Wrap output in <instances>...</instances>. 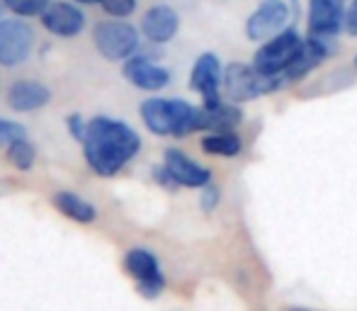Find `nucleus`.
Wrapping results in <instances>:
<instances>
[{"label":"nucleus","instance_id":"6ab92c4d","mask_svg":"<svg viewBox=\"0 0 357 311\" xmlns=\"http://www.w3.org/2000/svg\"><path fill=\"white\" fill-rule=\"evenodd\" d=\"M8 160L20 170H29L37 160V151L34 146L27 142V139H20V142H13L8 146Z\"/></svg>","mask_w":357,"mask_h":311},{"label":"nucleus","instance_id":"9b49d317","mask_svg":"<svg viewBox=\"0 0 357 311\" xmlns=\"http://www.w3.org/2000/svg\"><path fill=\"white\" fill-rule=\"evenodd\" d=\"M224 83V68L219 63V56L212 52L202 54L195 61L192 73H190V88L197 90L202 95L207 107H216L221 103L219 98V85Z\"/></svg>","mask_w":357,"mask_h":311},{"label":"nucleus","instance_id":"2eb2a0df","mask_svg":"<svg viewBox=\"0 0 357 311\" xmlns=\"http://www.w3.org/2000/svg\"><path fill=\"white\" fill-rule=\"evenodd\" d=\"M52 100V90L39 80H17L8 88L5 93V103L15 112H34L49 105Z\"/></svg>","mask_w":357,"mask_h":311},{"label":"nucleus","instance_id":"39448f33","mask_svg":"<svg viewBox=\"0 0 357 311\" xmlns=\"http://www.w3.org/2000/svg\"><path fill=\"white\" fill-rule=\"evenodd\" d=\"M224 90L231 103H245V100H255L260 95L278 93L282 90V83L278 76L258 73L248 63H229L224 71Z\"/></svg>","mask_w":357,"mask_h":311},{"label":"nucleus","instance_id":"5701e85b","mask_svg":"<svg viewBox=\"0 0 357 311\" xmlns=\"http://www.w3.org/2000/svg\"><path fill=\"white\" fill-rule=\"evenodd\" d=\"M66 127H68V134H71L75 142L83 144L85 132H88V122H85L80 114H68V117H66Z\"/></svg>","mask_w":357,"mask_h":311},{"label":"nucleus","instance_id":"aec40b11","mask_svg":"<svg viewBox=\"0 0 357 311\" xmlns=\"http://www.w3.org/2000/svg\"><path fill=\"white\" fill-rule=\"evenodd\" d=\"M52 0H5V8L17 17H42Z\"/></svg>","mask_w":357,"mask_h":311},{"label":"nucleus","instance_id":"f257e3e1","mask_svg":"<svg viewBox=\"0 0 357 311\" xmlns=\"http://www.w3.org/2000/svg\"><path fill=\"white\" fill-rule=\"evenodd\" d=\"M142 151V137L129 127L112 117H93L88 122V132L83 139L85 163L98 173L100 178H112L127 163L137 158Z\"/></svg>","mask_w":357,"mask_h":311},{"label":"nucleus","instance_id":"cd10ccee","mask_svg":"<svg viewBox=\"0 0 357 311\" xmlns=\"http://www.w3.org/2000/svg\"><path fill=\"white\" fill-rule=\"evenodd\" d=\"M3 10H5V0H0V20H3Z\"/></svg>","mask_w":357,"mask_h":311},{"label":"nucleus","instance_id":"f8f14e48","mask_svg":"<svg viewBox=\"0 0 357 311\" xmlns=\"http://www.w3.org/2000/svg\"><path fill=\"white\" fill-rule=\"evenodd\" d=\"M122 73L132 85H137L139 90H149V93L163 90L165 85L170 83L168 68L158 66V63L146 56V54H134L132 59H127Z\"/></svg>","mask_w":357,"mask_h":311},{"label":"nucleus","instance_id":"4468645a","mask_svg":"<svg viewBox=\"0 0 357 311\" xmlns=\"http://www.w3.org/2000/svg\"><path fill=\"white\" fill-rule=\"evenodd\" d=\"M180 15L170 5H153L142 20V34L151 44H165L178 34Z\"/></svg>","mask_w":357,"mask_h":311},{"label":"nucleus","instance_id":"4be33fe9","mask_svg":"<svg viewBox=\"0 0 357 311\" xmlns=\"http://www.w3.org/2000/svg\"><path fill=\"white\" fill-rule=\"evenodd\" d=\"M102 10L109 15V17H117V20H124L137 10L139 0H102Z\"/></svg>","mask_w":357,"mask_h":311},{"label":"nucleus","instance_id":"393cba45","mask_svg":"<svg viewBox=\"0 0 357 311\" xmlns=\"http://www.w3.org/2000/svg\"><path fill=\"white\" fill-rule=\"evenodd\" d=\"M216 202H219V190L216 188H204V192H202V209L204 212H212V209L216 207Z\"/></svg>","mask_w":357,"mask_h":311},{"label":"nucleus","instance_id":"f3484780","mask_svg":"<svg viewBox=\"0 0 357 311\" xmlns=\"http://www.w3.org/2000/svg\"><path fill=\"white\" fill-rule=\"evenodd\" d=\"M54 207H56L63 217L73 219V222H78V224H90L98 219V209L90 202H85L80 195L68 192V190L54 195Z\"/></svg>","mask_w":357,"mask_h":311},{"label":"nucleus","instance_id":"a211bd4d","mask_svg":"<svg viewBox=\"0 0 357 311\" xmlns=\"http://www.w3.org/2000/svg\"><path fill=\"white\" fill-rule=\"evenodd\" d=\"M243 142L234 129H224V132H212L202 139V151L209 156H224V158H234L241 153Z\"/></svg>","mask_w":357,"mask_h":311},{"label":"nucleus","instance_id":"c85d7f7f","mask_svg":"<svg viewBox=\"0 0 357 311\" xmlns=\"http://www.w3.org/2000/svg\"><path fill=\"white\" fill-rule=\"evenodd\" d=\"M355 66H357V56H355Z\"/></svg>","mask_w":357,"mask_h":311},{"label":"nucleus","instance_id":"20e7f679","mask_svg":"<svg viewBox=\"0 0 357 311\" xmlns=\"http://www.w3.org/2000/svg\"><path fill=\"white\" fill-rule=\"evenodd\" d=\"M301 47H304V39H301V34L294 27L282 29V32L270 37L255 52L253 68L258 73H265V76H282L287 68L291 66V61L299 56Z\"/></svg>","mask_w":357,"mask_h":311},{"label":"nucleus","instance_id":"b1692460","mask_svg":"<svg viewBox=\"0 0 357 311\" xmlns=\"http://www.w3.org/2000/svg\"><path fill=\"white\" fill-rule=\"evenodd\" d=\"M153 180L160 185V188H165V190H178L180 188L178 180L170 175V170L165 168V165H155V168H153Z\"/></svg>","mask_w":357,"mask_h":311},{"label":"nucleus","instance_id":"0eeeda50","mask_svg":"<svg viewBox=\"0 0 357 311\" xmlns=\"http://www.w3.org/2000/svg\"><path fill=\"white\" fill-rule=\"evenodd\" d=\"M124 268L127 273L137 280L139 294L146 299L160 297V292L165 289V278L160 273L158 258L146 248H132L124 255Z\"/></svg>","mask_w":357,"mask_h":311},{"label":"nucleus","instance_id":"412c9836","mask_svg":"<svg viewBox=\"0 0 357 311\" xmlns=\"http://www.w3.org/2000/svg\"><path fill=\"white\" fill-rule=\"evenodd\" d=\"M20 139H27V129L13 119H0V146H10Z\"/></svg>","mask_w":357,"mask_h":311},{"label":"nucleus","instance_id":"a878e982","mask_svg":"<svg viewBox=\"0 0 357 311\" xmlns=\"http://www.w3.org/2000/svg\"><path fill=\"white\" fill-rule=\"evenodd\" d=\"M345 29H348V34L357 37V0H353L350 10L345 13Z\"/></svg>","mask_w":357,"mask_h":311},{"label":"nucleus","instance_id":"ddd939ff","mask_svg":"<svg viewBox=\"0 0 357 311\" xmlns=\"http://www.w3.org/2000/svg\"><path fill=\"white\" fill-rule=\"evenodd\" d=\"M163 165L170 170L180 188H207L212 180V170L199 165L197 160H192L188 153L178 151V149H168L163 153Z\"/></svg>","mask_w":357,"mask_h":311},{"label":"nucleus","instance_id":"f03ea898","mask_svg":"<svg viewBox=\"0 0 357 311\" xmlns=\"http://www.w3.org/2000/svg\"><path fill=\"white\" fill-rule=\"evenodd\" d=\"M139 112L146 129L155 137H188L197 132V107L185 100L149 98Z\"/></svg>","mask_w":357,"mask_h":311},{"label":"nucleus","instance_id":"dca6fc26","mask_svg":"<svg viewBox=\"0 0 357 311\" xmlns=\"http://www.w3.org/2000/svg\"><path fill=\"white\" fill-rule=\"evenodd\" d=\"M243 112L241 107L231 103H219L216 107H197V132H224V129H234L241 122Z\"/></svg>","mask_w":357,"mask_h":311},{"label":"nucleus","instance_id":"9d476101","mask_svg":"<svg viewBox=\"0 0 357 311\" xmlns=\"http://www.w3.org/2000/svg\"><path fill=\"white\" fill-rule=\"evenodd\" d=\"M345 27V0H309V34L333 39Z\"/></svg>","mask_w":357,"mask_h":311},{"label":"nucleus","instance_id":"7ed1b4c3","mask_svg":"<svg viewBox=\"0 0 357 311\" xmlns=\"http://www.w3.org/2000/svg\"><path fill=\"white\" fill-rule=\"evenodd\" d=\"M93 42L107 61H127L142 47L139 29L132 22H124L117 17L100 22L93 32Z\"/></svg>","mask_w":357,"mask_h":311},{"label":"nucleus","instance_id":"bb28decb","mask_svg":"<svg viewBox=\"0 0 357 311\" xmlns=\"http://www.w3.org/2000/svg\"><path fill=\"white\" fill-rule=\"evenodd\" d=\"M73 3H78V5H100L102 0H73Z\"/></svg>","mask_w":357,"mask_h":311},{"label":"nucleus","instance_id":"6e6552de","mask_svg":"<svg viewBox=\"0 0 357 311\" xmlns=\"http://www.w3.org/2000/svg\"><path fill=\"white\" fill-rule=\"evenodd\" d=\"M289 15L291 10L284 0H263L258 5V10L248 17V22H245V34L253 42H263V39L275 37L289 22Z\"/></svg>","mask_w":357,"mask_h":311},{"label":"nucleus","instance_id":"1a4fd4ad","mask_svg":"<svg viewBox=\"0 0 357 311\" xmlns=\"http://www.w3.org/2000/svg\"><path fill=\"white\" fill-rule=\"evenodd\" d=\"M39 20L49 34L61 39L78 37L85 29V13L78 8V3H66V0H52Z\"/></svg>","mask_w":357,"mask_h":311},{"label":"nucleus","instance_id":"423d86ee","mask_svg":"<svg viewBox=\"0 0 357 311\" xmlns=\"http://www.w3.org/2000/svg\"><path fill=\"white\" fill-rule=\"evenodd\" d=\"M34 49V32L24 20H0V66H22Z\"/></svg>","mask_w":357,"mask_h":311}]
</instances>
